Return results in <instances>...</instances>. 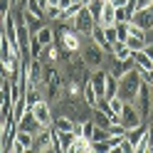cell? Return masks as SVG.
<instances>
[{
    "instance_id": "obj_1",
    "label": "cell",
    "mask_w": 153,
    "mask_h": 153,
    "mask_svg": "<svg viewBox=\"0 0 153 153\" xmlns=\"http://www.w3.org/2000/svg\"><path fill=\"white\" fill-rule=\"evenodd\" d=\"M141 76H138V72L136 69H131V72H126L119 79V94L116 97L121 99V101H126V104H136V99H138V91H141Z\"/></svg>"
},
{
    "instance_id": "obj_2",
    "label": "cell",
    "mask_w": 153,
    "mask_h": 153,
    "mask_svg": "<svg viewBox=\"0 0 153 153\" xmlns=\"http://www.w3.org/2000/svg\"><path fill=\"white\" fill-rule=\"evenodd\" d=\"M79 54H82L84 64H87L91 72H94V69H106V57H109V54H104V52H101L91 40L84 42V47H82V52H79Z\"/></svg>"
},
{
    "instance_id": "obj_3",
    "label": "cell",
    "mask_w": 153,
    "mask_h": 153,
    "mask_svg": "<svg viewBox=\"0 0 153 153\" xmlns=\"http://www.w3.org/2000/svg\"><path fill=\"white\" fill-rule=\"evenodd\" d=\"M94 25H97V20H94V17H91V13L87 10V5H84V10H82V13L72 20V27H74V30L79 32L82 37H91Z\"/></svg>"
},
{
    "instance_id": "obj_4",
    "label": "cell",
    "mask_w": 153,
    "mask_h": 153,
    "mask_svg": "<svg viewBox=\"0 0 153 153\" xmlns=\"http://www.w3.org/2000/svg\"><path fill=\"white\" fill-rule=\"evenodd\" d=\"M141 123H146V119L141 116V111L136 104H126L121 111V126H126V128H136L141 126Z\"/></svg>"
},
{
    "instance_id": "obj_5",
    "label": "cell",
    "mask_w": 153,
    "mask_h": 153,
    "mask_svg": "<svg viewBox=\"0 0 153 153\" xmlns=\"http://www.w3.org/2000/svg\"><path fill=\"white\" fill-rule=\"evenodd\" d=\"M30 111L35 114V119L40 121L45 128H50V126H52V121H54V111H52V104L47 101V99H42L40 104H35Z\"/></svg>"
},
{
    "instance_id": "obj_6",
    "label": "cell",
    "mask_w": 153,
    "mask_h": 153,
    "mask_svg": "<svg viewBox=\"0 0 153 153\" xmlns=\"http://www.w3.org/2000/svg\"><path fill=\"white\" fill-rule=\"evenodd\" d=\"M17 131H27V133H32V136H37L40 131H45V126L35 119V114L27 109V114H25L20 121H17Z\"/></svg>"
},
{
    "instance_id": "obj_7",
    "label": "cell",
    "mask_w": 153,
    "mask_h": 153,
    "mask_svg": "<svg viewBox=\"0 0 153 153\" xmlns=\"http://www.w3.org/2000/svg\"><path fill=\"white\" fill-rule=\"evenodd\" d=\"M106 76H109L106 69H94L91 76H89V84L94 87V91L99 94V101L104 99V94H106Z\"/></svg>"
},
{
    "instance_id": "obj_8",
    "label": "cell",
    "mask_w": 153,
    "mask_h": 153,
    "mask_svg": "<svg viewBox=\"0 0 153 153\" xmlns=\"http://www.w3.org/2000/svg\"><path fill=\"white\" fill-rule=\"evenodd\" d=\"M91 42L97 45L104 54H111V42L106 40V35H104V27H101V25H94V30H91Z\"/></svg>"
},
{
    "instance_id": "obj_9",
    "label": "cell",
    "mask_w": 153,
    "mask_h": 153,
    "mask_svg": "<svg viewBox=\"0 0 153 153\" xmlns=\"http://www.w3.org/2000/svg\"><path fill=\"white\" fill-rule=\"evenodd\" d=\"M97 25H101V27H114V25H116V7L111 5V0H106L104 13H101V17H99Z\"/></svg>"
},
{
    "instance_id": "obj_10",
    "label": "cell",
    "mask_w": 153,
    "mask_h": 153,
    "mask_svg": "<svg viewBox=\"0 0 153 153\" xmlns=\"http://www.w3.org/2000/svg\"><path fill=\"white\" fill-rule=\"evenodd\" d=\"M52 136H54V128H45L35 136V151H45V148H52Z\"/></svg>"
},
{
    "instance_id": "obj_11",
    "label": "cell",
    "mask_w": 153,
    "mask_h": 153,
    "mask_svg": "<svg viewBox=\"0 0 153 153\" xmlns=\"http://www.w3.org/2000/svg\"><path fill=\"white\" fill-rule=\"evenodd\" d=\"M22 20H25V25H27V30H30V35H37V32L47 25L42 17H35L32 13H27V10H22Z\"/></svg>"
},
{
    "instance_id": "obj_12",
    "label": "cell",
    "mask_w": 153,
    "mask_h": 153,
    "mask_svg": "<svg viewBox=\"0 0 153 153\" xmlns=\"http://www.w3.org/2000/svg\"><path fill=\"white\" fill-rule=\"evenodd\" d=\"M111 57H114V59H119V62L131 59V47L126 42H114L111 45Z\"/></svg>"
},
{
    "instance_id": "obj_13",
    "label": "cell",
    "mask_w": 153,
    "mask_h": 153,
    "mask_svg": "<svg viewBox=\"0 0 153 153\" xmlns=\"http://www.w3.org/2000/svg\"><path fill=\"white\" fill-rule=\"evenodd\" d=\"M82 99H84V104H87L89 109H97V106H99V94L94 91V87H91L89 82L84 84V91H82Z\"/></svg>"
},
{
    "instance_id": "obj_14",
    "label": "cell",
    "mask_w": 153,
    "mask_h": 153,
    "mask_svg": "<svg viewBox=\"0 0 153 153\" xmlns=\"http://www.w3.org/2000/svg\"><path fill=\"white\" fill-rule=\"evenodd\" d=\"M131 59H133V64L138 67V69H153V59L143 52V50H138V52H131Z\"/></svg>"
},
{
    "instance_id": "obj_15",
    "label": "cell",
    "mask_w": 153,
    "mask_h": 153,
    "mask_svg": "<svg viewBox=\"0 0 153 153\" xmlns=\"http://www.w3.org/2000/svg\"><path fill=\"white\" fill-rule=\"evenodd\" d=\"M32 37H37L42 47H47V45H54V30H52V25H45L42 30L37 32V35H32Z\"/></svg>"
},
{
    "instance_id": "obj_16",
    "label": "cell",
    "mask_w": 153,
    "mask_h": 153,
    "mask_svg": "<svg viewBox=\"0 0 153 153\" xmlns=\"http://www.w3.org/2000/svg\"><path fill=\"white\" fill-rule=\"evenodd\" d=\"M74 123H76V121H72L69 116H54L52 128H54V131H72V133H74Z\"/></svg>"
},
{
    "instance_id": "obj_17",
    "label": "cell",
    "mask_w": 153,
    "mask_h": 153,
    "mask_svg": "<svg viewBox=\"0 0 153 153\" xmlns=\"http://www.w3.org/2000/svg\"><path fill=\"white\" fill-rule=\"evenodd\" d=\"M109 72V69H106ZM116 94H119V76H114L111 72H109V76H106V94H104V99H114V97H116Z\"/></svg>"
},
{
    "instance_id": "obj_18",
    "label": "cell",
    "mask_w": 153,
    "mask_h": 153,
    "mask_svg": "<svg viewBox=\"0 0 153 153\" xmlns=\"http://www.w3.org/2000/svg\"><path fill=\"white\" fill-rule=\"evenodd\" d=\"M57 136H59V146H62L64 153L69 151L74 146V141H76V133H72V131H57Z\"/></svg>"
},
{
    "instance_id": "obj_19",
    "label": "cell",
    "mask_w": 153,
    "mask_h": 153,
    "mask_svg": "<svg viewBox=\"0 0 153 153\" xmlns=\"http://www.w3.org/2000/svg\"><path fill=\"white\" fill-rule=\"evenodd\" d=\"M104 5H106V0H89L87 3V10L91 13V17L99 22V17H101V13H104Z\"/></svg>"
},
{
    "instance_id": "obj_20",
    "label": "cell",
    "mask_w": 153,
    "mask_h": 153,
    "mask_svg": "<svg viewBox=\"0 0 153 153\" xmlns=\"http://www.w3.org/2000/svg\"><path fill=\"white\" fill-rule=\"evenodd\" d=\"M91 121H94V126H101V128H109L111 126L109 116L104 111H99V109H91Z\"/></svg>"
},
{
    "instance_id": "obj_21",
    "label": "cell",
    "mask_w": 153,
    "mask_h": 153,
    "mask_svg": "<svg viewBox=\"0 0 153 153\" xmlns=\"http://www.w3.org/2000/svg\"><path fill=\"white\" fill-rule=\"evenodd\" d=\"M15 143H20L22 148H35V136H32V133H27V131H17Z\"/></svg>"
},
{
    "instance_id": "obj_22",
    "label": "cell",
    "mask_w": 153,
    "mask_h": 153,
    "mask_svg": "<svg viewBox=\"0 0 153 153\" xmlns=\"http://www.w3.org/2000/svg\"><path fill=\"white\" fill-rule=\"evenodd\" d=\"M116 42H128V22H116Z\"/></svg>"
},
{
    "instance_id": "obj_23",
    "label": "cell",
    "mask_w": 153,
    "mask_h": 153,
    "mask_svg": "<svg viewBox=\"0 0 153 153\" xmlns=\"http://www.w3.org/2000/svg\"><path fill=\"white\" fill-rule=\"evenodd\" d=\"M128 47H131V52H138V50H146V37H128V42H126Z\"/></svg>"
},
{
    "instance_id": "obj_24",
    "label": "cell",
    "mask_w": 153,
    "mask_h": 153,
    "mask_svg": "<svg viewBox=\"0 0 153 153\" xmlns=\"http://www.w3.org/2000/svg\"><path fill=\"white\" fill-rule=\"evenodd\" d=\"M25 10H27V13H32L35 17H42V20H45V10H42L40 5H37V0H27V5H25Z\"/></svg>"
},
{
    "instance_id": "obj_25",
    "label": "cell",
    "mask_w": 153,
    "mask_h": 153,
    "mask_svg": "<svg viewBox=\"0 0 153 153\" xmlns=\"http://www.w3.org/2000/svg\"><path fill=\"white\" fill-rule=\"evenodd\" d=\"M91 151L94 153H109L111 151V143L109 141H91Z\"/></svg>"
},
{
    "instance_id": "obj_26",
    "label": "cell",
    "mask_w": 153,
    "mask_h": 153,
    "mask_svg": "<svg viewBox=\"0 0 153 153\" xmlns=\"http://www.w3.org/2000/svg\"><path fill=\"white\" fill-rule=\"evenodd\" d=\"M109 106H111L114 114H119V116H121V111H123V106H126V101H121L119 97H114V99H109Z\"/></svg>"
},
{
    "instance_id": "obj_27",
    "label": "cell",
    "mask_w": 153,
    "mask_h": 153,
    "mask_svg": "<svg viewBox=\"0 0 153 153\" xmlns=\"http://www.w3.org/2000/svg\"><path fill=\"white\" fill-rule=\"evenodd\" d=\"M40 52H42V45H40V40H37V37H32V42H30V59H37V57H40Z\"/></svg>"
},
{
    "instance_id": "obj_28",
    "label": "cell",
    "mask_w": 153,
    "mask_h": 153,
    "mask_svg": "<svg viewBox=\"0 0 153 153\" xmlns=\"http://www.w3.org/2000/svg\"><path fill=\"white\" fill-rule=\"evenodd\" d=\"M91 141H109V128H101V126H97V128H94V136H91Z\"/></svg>"
},
{
    "instance_id": "obj_29",
    "label": "cell",
    "mask_w": 153,
    "mask_h": 153,
    "mask_svg": "<svg viewBox=\"0 0 153 153\" xmlns=\"http://www.w3.org/2000/svg\"><path fill=\"white\" fill-rule=\"evenodd\" d=\"M104 35H106V40L114 45L116 42V27H104Z\"/></svg>"
},
{
    "instance_id": "obj_30",
    "label": "cell",
    "mask_w": 153,
    "mask_h": 153,
    "mask_svg": "<svg viewBox=\"0 0 153 153\" xmlns=\"http://www.w3.org/2000/svg\"><path fill=\"white\" fill-rule=\"evenodd\" d=\"M153 0H136V10H148Z\"/></svg>"
},
{
    "instance_id": "obj_31",
    "label": "cell",
    "mask_w": 153,
    "mask_h": 153,
    "mask_svg": "<svg viewBox=\"0 0 153 153\" xmlns=\"http://www.w3.org/2000/svg\"><path fill=\"white\" fill-rule=\"evenodd\" d=\"M126 3H128V0H111L114 7H126Z\"/></svg>"
},
{
    "instance_id": "obj_32",
    "label": "cell",
    "mask_w": 153,
    "mask_h": 153,
    "mask_svg": "<svg viewBox=\"0 0 153 153\" xmlns=\"http://www.w3.org/2000/svg\"><path fill=\"white\" fill-rule=\"evenodd\" d=\"M69 5H72V0H59V7H62V13H64Z\"/></svg>"
},
{
    "instance_id": "obj_33",
    "label": "cell",
    "mask_w": 153,
    "mask_h": 153,
    "mask_svg": "<svg viewBox=\"0 0 153 153\" xmlns=\"http://www.w3.org/2000/svg\"><path fill=\"white\" fill-rule=\"evenodd\" d=\"M37 5H40L42 10H47V7H50V0H37Z\"/></svg>"
},
{
    "instance_id": "obj_34",
    "label": "cell",
    "mask_w": 153,
    "mask_h": 153,
    "mask_svg": "<svg viewBox=\"0 0 153 153\" xmlns=\"http://www.w3.org/2000/svg\"><path fill=\"white\" fill-rule=\"evenodd\" d=\"M146 42H148V45H153V27L146 32Z\"/></svg>"
},
{
    "instance_id": "obj_35",
    "label": "cell",
    "mask_w": 153,
    "mask_h": 153,
    "mask_svg": "<svg viewBox=\"0 0 153 153\" xmlns=\"http://www.w3.org/2000/svg\"><path fill=\"white\" fill-rule=\"evenodd\" d=\"M143 52H146V54L151 57V59H153V45H146V50H143Z\"/></svg>"
},
{
    "instance_id": "obj_36",
    "label": "cell",
    "mask_w": 153,
    "mask_h": 153,
    "mask_svg": "<svg viewBox=\"0 0 153 153\" xmlns=\"http://www.w3.org/2000/svg\"><path fill=\"white\" fill-rule=\"evenodd\" d=\"M5 84H7V76H5V74H0V89H3Z\"/></svg>"
},
{
    "instance_id": "obj_37",
    "label": "cell",
    "mask_w": 153,
    "mask_h": 153,
    "mask_svg": "<svg viewBox=\"0 0 153 153\" xmlns=\"http://www.w3.org/2000/svg\"><path fill=\"white\" fill-rule=\"evenodd\" d=\"M109 153H123V148H121V146H116V148H111Z\"/></svg>"
},
{
    "instance_id": "obj_38",
    "label": "cell",
    "mask_w": 153,
    "mask_h": 153,
    "mask_svg": "<svg viewBox=\"0 0 153 153\" xmlns=\"http://www.w3.org/2000/svg\"><path fill=\"white\" fill-rule=\"evenodd\" d=\"M37 153H54L52 148H45V151H37Z\"/></svg>"
},
{
    "instance_id": "obj_39",
    "label": "cell",
    "mask_w": 153,
    "mask_h": 153,
    "mask_svg": "<svg viewBox=\"0 0 153 153\" xmlns=\"http://www.w3.org/2000/svg\"><path fill=\"white\" fill-rule=\"evenodd\" d=\"M22 153H37V151H35V148H25Z\"/></svg>"
},
{
    "instance_id": "obj_40",
    "label": "cell",
    "mask_w": 153,
    "mask_h": 153,
    "mask_svg": "<svg viewBox=\"0 0 153 153\" xmlns=\"http://www.w3.org/2000/svg\"><path fill=\"white\" fill-rule=\"evenodd\" d=\"M146 153H153V148H148V151H146Z\"/></svg>"
}]
</instances>
